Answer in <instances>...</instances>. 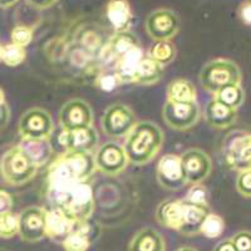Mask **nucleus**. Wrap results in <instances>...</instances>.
<instances>
[{
	"instance_id": "obj_19",
	"label": "nucleus",
	"mask_w": 251,
	"mask_h": 251,
	"mask_svg": "<svg viewBox=\"0 0 251 251\" xmlns=\"http://www.w3.org/2000/svg\"><path fill=\"white\" fill-rule=\"evenodd\" d=\"M156 220L161 226L178 231L183 225V201L166 200L157 206Z\"/></svg>"
},
{
	"instance_id": "obj_46",
	"label": "nucleus",
	"mask_w": 251,
	"mask_h": 251,
	"mask_svg": "<svg viewBox=\"0 0 251 251\" xmlns=\"http://www.w3.org/2000/svg\"><path fill=\"white\" fill-rule=\"evenodd\" d=\"M0 62H1V46H0Z\"/></svg>"
},
{
	"instance_id": "obj_36",
	"label": "nucleus",
	"mask_w": 251,
	"mask_h": 251,
	"mask_svg": "<svg viewBox=\"0 0 251 251\" xmlns=\"http://www.w3.org/2000/svg\"><path fill=\"white\" fill-rule=\"evenodd\" d=\"M236 190L241 196L251 197V171L239 172L236 178Z\"/></svg>"
},
{
	"instance_id": "obj_27",
	"label": "nucleus",
	"mask_w": 251,
	"mask_h": 251,
	"mask_svg": "<svg viewBox=\"0 0 251 251\" xmlns=\"http://www.w3.org/2000/svg\"><path fill=\"white\" fill-rule=\"evenodd\" d=\"M163 75V66L150 57H143L136 75L134 83L141 86H152L160 82Z\"/></svg>"
},
{
	"instance_id": "obj_37",
	"label": "nucleus",
	"mask_w": 251,
	"mask_h": 251,
	"mask_svg": "<svg viewBox=\"0 0 251 251\" xmlns=\"http://www.w3.org/2000/svg\"><path fill=\"white\" fill-rule=\"evenodd\" d=\"M237 251H251V232L248 230L239 231L231 237Z\"/></svg>"
},
{
	"instance_id": "obj_3",
	"label": "nucleus",
	"mask_w": 251,
	"mask_h": 251,
	"mask_svg": "<svg viewBox=\"0 0 251 251\" xmlns=\"http://www.w3.org/2000/svg\"><path fill=\"white\" fill-rule=\"evenodd\" d=\"M94 154L91 151H66L58 156L48 170V185L87 181L96 171Z\"/></svg>"
},
{
	"instance_id": "obj_14",
	"label": "nucleus",
	"mask_w": 251,
	"mask_h": 251,
	"mask_svg": "<svg viewBox=\"0 0 251 251\" xmlns=\"http://www.w3.org/2000/svg\"><path fill=\"white\" fill-rule=\"evenodd\" d=\"M180 157L187 183H201L211 174L212 161L203 150L188 149Z\"/></svg>"
},
{
	"instance_id": "obj_4",
	"label": "nucleus",
	"mask_w": 251,
	"mask_h": 251,
	"mask_svg": "<svg viewBox=\"0 0 251 251\" xmlns=\"http://www.w3.org/2000/svg\"><path fill=\"white\" fill-rule=\"evenodd\" d=\"M243 73L236 63L230 59L217 58L207 62L199 73V82L205 91L215 94L231 84H241Z\"/></svg>"
},
{
	"instance_id": "obj_24",
	"label": "nucleus",
	"mask_w": 251,
	"mask_h": 251,
	"mask_svg": "<svg viewBox=\"0 0 251 251\" xmlns=\"http://www.w3.org/2000/svg\"><path fill=\"white\" fill-rule=\"evenodd\" d=\"M138 47H140V40L133 31H116L107 44V50L118 59V58L123 57L126 53H128L132 49L138 48Z\"/></svg>"
},
{
	"instance_id": "obj_29",
	"label": "nucleus",
	"mask_w": 251,
	"mask_h": 251,
	"mask_svg": "<svg viewBox=\"0 0 251 251\" xmlns=\"http://www.w3.org/2000/svg\"><path fill=\"white\" fill-rule=\"evenodd\" d=\"M214 98L230 108L237 109L243 106L244 100H245V91L243 89L241 84H231V86H226L217 91L214 94Z\"/></svg>"
},
{
	"instance_id": "obj_35",
	"label": "nucleus",
	"mask_w": 251,
	"mask_h": 251,
	"mask_svg": "<svg viewBox=\"0 0 251 251\" xmlns=\"http://www.w3.org/2000/svg\"><path fill=\"white\" fill-rule=\"evenodd\" d=\"M187 202L196 203V205H208V192L207 188L201 183H194L187 191V195L183 199Z\"/></svg>"
},
{
	"instance_id": "obj_23",
	"label": "nucleus",
	"mask_w": 251,
	"mask_h": 251,
	"mask_svg": "<svg viewBox=\"0 0 251 251\" xmlns=\"http://www.w3.org/2000/svg\"><path fill=\"white\" fill-rule=\"evenodd\" d=\"M128 251H166L165 239L154 228H141L131 240Z\"/></svg>"
},
{
	"instance_id": "obj_31",
	"label": "nucleus",
	"mask_w": 251,
	"mask_h": 251,
	"mask_svg": "<svg viewBox=\"0 0 251 251\" xmlns=\"http://www.w3.org/2000/svg\"><path fill=\"white\" fill-rule=\"evenodd\" d=\"M224 230H225V221H224L223 217L210 212L203 220L200 234L205 235L208 239H216V237L223 235Z\"/></svg>"
},
{
	"instance_id": "obj_43",
	"label": "nucleus",
	"mask_w": 251,
	"mask_h": 251,
	"mask_svg": "<svg viewBox=\"0 0 251 251\" xmlns=\"http://www.w3.org/2000/svg\"><path fill=\"white\" fill-rule=\"evenodd\" d=\"M212 251H237L235 245L232 244L231 239H226L223 240V241H220L216 246L214 248Z\"/></svg>"
},
{
	"instance_id": "obj_18",
	"label": "nucleus",
	"mask_w": 251,
	"mask_h": 251,
	"mask_svg": "<svg viewBox=\"0 0 251 251\" xmlns=\"http://www.w3.org/2000/svg\"><path fill=\"white\" fill-rule=\"evenodd\" d=\"M205 120L215 129H226L237 120V109L230 108L214 98L206 104Z\"/></svg>"
},
{
	"instance_id": "obj_42",
	"label": "nucleus",
	"mask_w": 251,
	"mask_h": 251,
	"mask_svg": "<svg viewBox=\"0 0 251 251\" xmlns=\"http://www.w3.org/2000/svg\"><path fill=\"white\" fill-rule=\"evenodd\" d=\"M25 1L31 8L38 9V10H44V9H48L51 5H54L58 0H25Z\"/></svg>"
},
{
	"instance_id": "obj_26",
	"label": "nucleus",
	"mask_w": 251,
	"mask_h": 251,
	"mask_svg": "<svg viewBox=\"0 0 251 251\" xmlns=\"http://www.w3.org/2000/svg\"><path fill=\"white\" fill-rule=\"evenodd\" d=\"M167 100L175 103H191L196 102V88L190 80L175 79L167 86Z\"/></svg>"
},
{
	"instance_id": "obj_16",
	"label": "nucleus",
	"mask_w": 251,
	"mask_h": 251,
	"mask_svg": "<svg viewBox=\"0 0 251 251\" xmlns=\"http://www.w3.org/2000/svg\"><path fill=\"white\" fill-rule=\"evenodd\" d=\"M58 141L66 149V151L87 152L92 151L97 146L98 133L93 126L82 127L73 131L63 129Z\"/></svg>"
},
{
	"instance_id": "obj_9",
	"label": "nucleus",
	"mask_w": 251,
	"mask_h": 251,
	"mask_svg": "<svg viewBox=\"0 0 251 251\" xmlns=\"http://www.w3.org/2000/svg\"><path fill=\"white\" fill-rule=\"evenodd\" d=\"M146 31L156 40H171L180 31V18L171 9H156L146 18Z\"/></svg>"
},
{
	"instance_id": "obj_34",
	"label": "nucleus",
	"mask_w": 251,
	"mask_h": 251,
	"mask_svg": "<svg viewBox=\"0 0 251 251\" xmlns=\"http://www.w3.org/2000/svg\"><path fill=\"white\" fill-rule=\"evenodd\" d=\"M12 43L22 48H26L33 40V28L28 25H17L10 34Z\"/></svg>"
},
{
	"instance_id": "obj_30",
	"label": "nucleus",
	"mask_w": 251,
	"mask_h": 251,
	"mask_svg": "<svg viewBox=\"0 0 251 251\" xmlns=\"http://www.w3.org/2000/svg\"><path fill=\"white\" fill-rule=\"evenodd\" d=\"M177 49L171 40H156L151 46L149 57L160 63L161 66H166L176 58Z\"/></svg>"
},
{
	"instance_id": "obj_10",
	"label": "nucleus",
	"mask_w": 251,
	"mask_h": 251,
	"mask_svg": "<svg viewBox=\"0 0 251 251\" xmlns=\"http://www.w3.org/2000/svg\"><path fill=\"white\" fill-rule=\"evenodd\" d=\"M96 169L107 176H117L128 165V158L123 146L116 142H106L94 154Z\"/></svg>"
},
{
	"instance_id": "obj_38",
	"label": "nucleus",
	"mask_w": 251,
	"mask_h": 251,
	"mask_svg": "<svg viewBox=\"0 0 251 251\" xmlns=\"http://www.w3.org/2000/svg\"><path fill=\"white\" fill-rule=\"evenodd\" d=\"M121 83L116 75H100L97 78V87L104 92H111L117 88Z\"/></svg>"
},
{
	"instance_id": "obj_40",
	"label": "nucleus",
	"mask_w": 251,
	"mask_h": 251,
	"mask_svg": "<svg viewBox=\"0 0 251 251\" xmlns=\"http://www.w3.org/2000/svg\"><path fill=\"white\" fill-rule=\"evenodd\" d=\"M237 15L245 25L251 26V0H245L240 4L237 9Z\"/></svg>"
},
{
	"instance_id": "obj_12",
	"label": "nucleus",
	"mask_w": 251,
	"mask_h": 251,
	"mask_svg": "<svg viewBox=\"0 0 251 251\" xmlns=\"http://www.w3.org/2000/svg\"><path fill=\"white\" fill-rule=\"evenodd\" d=\"M18 216H19L18 235L23 241L38 243L46 237V208L30 206L24 208Z\"/></svg>"
},
{
	"instance_id": "obj_28",
	"label": "nucleus",
	"mask_w": 251,
	"mask_h": 251,
	"mask_svg": "<svg viewBox=\"0 0 251 251\" xmlns=\"http://www.w3.org/2000/svg\"><path fill=\"white\" fill-rule=\"evenodd\" d=\"M20 147L25 151V153L38 167L43 166L51 153V147L48 140H24L23 138Z\"/></svg>"
},
{
	"instance_id": "obj_44",
	"label": "nucleus",
	"mask_w": 251,
	"mask_h": 251,
	"mask_svg": "<svg viewBox=\"0 0 251 251\" xmlns=\"http://www.w3.org/2000/svg\"><path fill=\"white\" fill-rule=\"evenodd\" d=\"M18 3V0H0V8H10Z\"/></svg>"
},
{
	"instance_id": "obj_11",
	"label": "nucleus",
	"mask_w": 251,
	"mask_h": 251,
	"mask_svg": "<svg viewBox=\"0 0 251 251\" xmlns=\"http://www.w3.org/2000/svg\"><path fill=\"white\" fill-rule=\"evenodd\" d=\"M157 181L161 187L169 191L181 190L187 183L185 170H183L181 157L169 153L160 158L156 170Z\"/></svg>"
},
{
	"instance_id": "obj_17",
	"label": "nucleus",
	"mask_w": 251,
	"mask_h": 251,
	"mask_svg": "<svg viewBox=\"0 0 251 251\" xmlns=\"http://www.w3.org/2000/svg\"><path fill=\"white\" fill-rule=\"evenodd\" d=\"M78 221L69 217L60 208L51 207L47 210L46 216V237L55 243H62L73 230Z\"/></svg>"
},
{
	"instance_id": "obj_2",
	"label": "nucleus",
	"mask_w": 251,
	"mask_h": 251,
	"mask_svg": "<svg viewBox=\"0 0 251 251\" xmlns=\"http://www.w3.org/2000/svg\"><path fill=\"white\" fill-rule=\"evenodd\" d=\"M163 132L160 126L151 121H141L126 136L125 149L127 158L133 165L142 166L151 162L163 145Z\"/></svg>"
},
{
	"instance_id": "obj_8",
	"label": "nucleus",
	"mask_w": 251,
	"mask_h": 251,
	"mask_svg": "<svg viewBox=\"0 0 251 251\" xmlns=\"http://www.w3.org/2000/svg\"><path fill=\"white\" fill-rule=\"evenodd\" d=\"M162 117L170 128L187 131L200 120V107L197 102L175 103L167 100L162 108Z\"/></svg>"
},
{
	"instance_id": "obj_15",
	"label": "nucleus",
	"mask_w": 251,
	"mask_h": 251,
	"mask_svg": "<svg viewBox=\"0 0 251 251\" xmlns=\"http://www.w3.org/2000/svg\"><path fill=\"white\" fill-rule=\"evenodd\" d=\"M225 161L234 171H251V133L243 132L232 138L226 147Z\"/></svg>"
},
{
	"instance_id": "obj_21",
	"label": "nucleus",
	"mask_w": 251,
	"mask_h": 251,
	"mask_svg": "<svg viewBox=\"0 0 251 251\" xmlns=\"http://www.w3.org/2000/svg\"><path fill=\"white\" fill-rule=\"evenodd\" d=\"M106 15L114 31L129 30L132 24V10L128 0H108Z\"/></svg>"
},
{
	"instance_id": "obj_25",
	"label": "nucleus",
	"mask_w": 251,
	"mask_h": 251,
	"mask_svg": "<svg viewBox=\"0 0 251 251\" xmlns=\"http://www.w3.org/2000/svg\"><path fill=\"white\" fill-rule=\"evenodd\" d=\"M64 251H87L91 246L89 240V225L87 221H78L75 230L63 240Z\"/></svg>"
},
{
	"instance_id": "obj_6",
	"label": "nucleus",
	"mask_w": 251,
	"mask_h": 251,
	"mask_svg": "<svg viewBox=\"0 0 251 251\" xmlns=\"http://www.w3.org/2000/svg\"><path fill=\"white\" fill-rule=\"evenodd\" d=\"M54 129L51 116L46 109L34 107L22 114L18 131L24 140H48Z\"/></svg>"
},
{
	"instance_id": "obj_45",
	"label": "nucleus",
	"mask_w": 251,
	"mask_h": 251,
	"mask_svg": "<svg viewBox=\"0 0 251 251\" xmlns=\"http://www.w3.org/2000/svg\"><path fill=\"white\" fill-rule=\"evenodd\" d=\"M176 251H197V250L194 248H190V246H182V248L177 249Z\"/></svg>"
},
{
	"instance_id": "obj_13",
	"label": "nucleus",
	"mask_w": 251,
	"mask_h": 251,
	"mask_svg": "<svg viewBox=\"0 0 251 251\" xmlns=\"http://www.w3.org/2000/svg\"><path fill=\"white\" fill-rule=\"evenodd\" d=\"M59 123L64 131L93 125V112L86 100L75 98L64 103L59 111Z\"/></svg>"
},
{
	"instance_id": "obj_41",
	"label": "nucleus",
	"mask_w": 251,
	"mask_h": 251,
	"mask_svg": "<svg viewBox=\"0 0 251 251\" xmlns=\"http://www.w3.org/2000/svg\"><path fill=\"white\" fill-rule=\"evenodd\" d=\"M13 199L8 192L0 190V215L12 211Z\"/></svg>"
},
{
	"instance_id": "obj_39",
	"label": "nucleus",
	"mask_w": 251,
	"mask_h": 251,
	"mask_svg": "<svg viewBox=\"0 0 251 251\" xmlns=\"http://www.w3.org/2000/svg\"><path fill=\"white\" fill-rule=\"evenodd\" d=\"M9 118H10V109H9L8 103L5 102L4 91L0 88V131L5 128V126L9 122Z\"/></svg>"
},
{
	"instance_id": "obj_22",
	"label": "nucleus",
	"mask_w": 251,
	"mask_h": 251,
	"mask_svg": "<svg viewBox=\"0 0 251 251\" xmlns=\"http://www.w3.org/2000/svg\"><path fill=\"white\" fill-rule=\"evenodd\" d=\"M145 57L141 47L132 49L131 51L126 53L123 57L118 58L116 68H114V75H117L120 83H134L136 75L140 66L141 60Z\"/></svg>"
},
{
	"instance_id": "obj_1",
	"label": "nucleus",
	"mask_w": 251,
	"mask_h": 251,
	"mask_svg": "<svg viewBox=\"0 0 251 251\" xmlns=\"http://www.w3.org/2000/svg\"><path fill=\"white\" fill-rule=\"evenodd\" d=\"M47 199L75 221H88L94 211V197L87 181L48 185Z\"/></svg>"
},
{
	"instance_id": "obj_33",
	"label": "nucleus",
	"mask_w": 251,
	"mask_h": 251,
	"mask_svg": "<svg viewBox=\"0 0 251 251\" xmlns=\"http://www.w3.org/2000/svg\"><path fill=\"white\" fill-rule=\"evenodd\" d=\"M19 231V216L12 211L0 215V237L12 239Z\"/></svg>"
},
{
	"instance_id": "obj_20",
	"label": "nucleus",
	"mask_w": 251,
	"mask_h": 251,
	"mask_svg": "<svg viewBox=\"0 0 251 251\" xmlns=\"http://www.w3.org/2000/svg\"><path fill=\"white\" fill-rule=\"evenodd\" d=\"M183 201V225L180 230L186 236H195L200 234L203 220L210 214L208 205H196V203Z\"/></svg>"
},
{
	"instance_id": "obj_32",
	"label": "nucleus",
	"mask_w": 251,
	"mask_h": 251,
	"mask_svg": "<svg viewBox=\"0 0 251 251\" xmlns=\"http://www.w3.org/2000/svg\"><path fill=\"white\" fill-rule=\"evenodd\" d=\"M25 48L10 43L1 46V62L8 67H18L25 60Z\"/></svg>"
},
{
	"instance_id": "obj_5",
	"label": "nucleus",
	"mask_w": 251,
	"mask_h": 251,
	"mask_svg": "<svg viewBox=\"0 0 251 251\" xmlns=\"http://www.w3.org/2000/svg\"><path fill=\"white\" fill-rule=\"evenodd\" d=\"M38 166L30 160L20 145L9 149L0 158V175L8 185L22 186L37 175Z\"/></svg>"
},
{
	"instance_id": "obj_7",
	"label": "nucleus",
	"mask_w": 251,
	"mask_h": 251,
	"mask_svg": "<svg viewBox=\"0 0 251 251\" xmlns=\"http://www.w3.org/2000/svg\"><path fill=\"white\" fill-rule=\"evenodd\" d=\"M136 123L137 122L133 111L122 103L107 107L100 118L103 132L111 138L126 137Z\"/></svg>"
}]
</instances>
